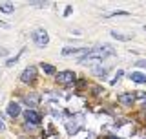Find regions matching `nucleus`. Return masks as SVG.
Masks as SVG:
<instances>
[{
	"label": "nucleus",
	"mask_w": 146,
	"mask_h": 139,
	"mask_svg": "<svg viewBox=\"0 0 146 139\" xmlns=\"http://www.w3.org/2000/svg\"><path fill=\"white\" fill-rule=\"evenodd\" d=\"M135 64H137L139 68H146V61H137Z\"/></svg>",
	"instance_id": "nucleus-18"
},
{
	"label": "nucleus",
	"mask_w": 146,
	"mask_h": 139,
	"mask_svg": "<svg viewBox=\"0 0 146 139\" xmlns=\"http://www.w3.org/2000/svg\"><path fill=\"white\" fill-rule=\"evenodd\" d=\"M84 86H86V81H82V79L77 81V88H84Z\"/></svg>",
	"instance_id": "nucleus-17"
},
{
	"label": "nucleus",
	"mask_w": 146,
	"mask_h": 139,
	"mask_svg": "<svg viewBox=\"0 0 146 139\" xmlns=\"http://www.w3.org/2000/svg\"><path fill=\"white\" fill-rule=\"evenodd\" d=\"M93 73H97L99 77H104V73H106V70H104V68H95V70H93Z\"/></svg>",
	"instance_id": "nucleus-14"
},
{
	"label": "nucleus",
	"mask_w": 146,
	"mask_h": 139,
	"mask_svg": "<svg viewBox=\"0 0 146 139\" xmlns=\"http://www.w3.org/2000/svg\"><path fill=\"white\" fill-rule=\"evenodd\" d=\"M130 79L133 82H137V84H146V75H143V73H139V72H131Z\"/></svg>",
	"instance_id": "nucleus-8"
},
{
	"label": "nucleus",
	"mask_w": 146,
	"mask_h": 139,
	"mask_svg": "<svg viewBox=\"0 0 146 139\" xmlns=\"http://www.w3.org/2000/svg\"><path fill=\"white\" fill-rule=\"evenodd\" d=\"M20 55H22V51H20V53H18V55H15V57H11V59H7V62H6V64H7V66H13V64H15V62L18 61V59H20Z\"/></svg>",
	"instance_id": "nucleus-13"
},
{
	"label": "nucleus",
	"mask_w": 146,
	"mask_h": 139,
	"mask_svg": "<svg viewBox=\"0 0 146 139\" xmlns=\"http://www.w3.org/2000/svg\"><path fill=\"white\" fill-rule=\"evenodd\" d=\"M57 81L60 82V84H73V82L77 81V75L73 72H60L57 75Z\"/></svg>",
	"instance_id": "nucleus-5"
},
{
	"label": "nucleus",
	"mask_w": 146,
	"mask_h": 139,
	"mask_svg": "<svg viewBox=\"0 0 146 139\" xmlns=\"http://www.w3.org/2000/svg\"><path fill=\"white\" fill-rule=\"evenodd\" d=\"M24 117H26V123L31 124V126H36V124H40V121H42V115L38 112H35V110H29V108L24 112Z\"/></svg>",
	"instance_id": "nucleus-4"
},
{
	"label": "nucleus",
	"mask_w": 146,
	"mask_h": 139,
	"mask_svg": "<svg viewBox=\"0 0 146 139\" xmlns=\"http://www.w3.org/2000/svg\"><path fill=\"white\" fill-rule=\"evenodd\" d=\"M102 139H117L115 136H106V137H102Z\"/></svg>",
	"instance_id": "nucleus-19"
},
{
	"label": "nucleus",
	"mask_w": 146,
	"mask_h": 139,
	"mask_svg": "<svg viewBox=\"0 0 146 139\" xmlns=\"http://www.w3.org/2000/svg\"><path fill=\"white\" fill-rule=\"evenodd\" d=\"M122 73H124V72H122V70H119V72H117V77H115V79L111 81V84H115V82L119 81V79H121V75H122Z\"/></svg>",
	"instance_id": "nucleus-15"
},
{
	"label": "nucleus",
	"mask_w": 146,
	"mask_h": 139,
	"mask_svg": "<svg viewBox=\"0 0 146 139\" xmlns=\"http://www.w3.org/2000/svg\"><path fill=\"white\" fill-rule=\"evenodd\" d=\"M20 112H22V110H20V104H18V103H9L7 104V114L11 115V117L20 115Z\"/></svg>",
	"instance_id": "nucleus-7"
},
{
	"label": "nucleus",
	"mask_w": 146,
	"mask_h": 139,
	"mask_svg": "<svg viewBox=\"0 0 146 139\" xmlns=\"http://www.w3.org/2000/svg\"><path fill=\"white\" fill-rule=\"evenodd\" d=\"M26 103H27V106H36L40 103V95L38 94H29L26 97Z\"/></svg>",
	"instance_id": "nucleus-9"
},
{
	"label": "nucleus",
	"mask_w": 146,
	"mask_h": 139,
	"mask_svg": "<svg viewBox=\"0 0 146 139\" xmlns=\"http://www.w3.org/2000/svg\"><path fill=\"white\" fill-rule=\"evenodd\" d=\"M121 15H128V11H117V13H111V17H121Z\"/></svg>",
	"instance_id": "nucleus-16"
},
{
	"label": "nucleus",
	"mask_w": 146,
	"mask_h": 139,
	"mask_svg": "<svg viewBox=\"0 0 146 139\" xmlns=\"http://www.w3.org/2000/svg\"><path fill=\"white\" fill-rule=\"evenodd\" d=\"M31 39H33V42L38 46V48H44V46H48L49 42V35L46 29H35L33 33H31Z\"/></svg>",
	"instance_id": "nucleus-2"
},
{
	"label": "nucleus",
	"mask_w": 146,
	"mask_h": 139,
	"mask_svg": "<svg viewBox=\"0 0 146 139\" xmlns=\"http://www.w3.org/2000/svg\"><path fill=\"white\" fill-rule=\"evenodd\" d=\"M111 37L117 40H130L131 35H126V33H119V31H111Z\"/></svg>",
	"instance_id": "nucleus-11"
},
{
	"label": "nucleus",
	"mask_w": 146,
	"mask_h": 139,
	"mask_svg": "<svg viewBox=\"0 0 146 139\" xmlns=\"http://www.w3.org/2000/svg\"><path fill=\"white\" fill-rule=\"evenodd\" d=\"M119 103L124 104V106H131L135 103V95L133 94H121L119 95Z\"/></svg>",
	"instance_id": "nucleus-6"
},
{
	"label": "nucleus",
	"mask_w": 146,
	"mask_h": 139,
	"mask_svg": "<svg viewBox=\"0 0 146 139\" xmlns=\"http://www.w3.org/2000/svg\"><path fill=\"white\" fill-rule=\"evenodd\" d=\"M0 27H9V26L6 24V22H0Z\"/></svg>",
	"instance_id": "nucleus-20"
},
{
	"label": "nucleus",
	"mask_w": 146,
	"mask_h": 139,
	"mask_svg": "<svg viewBox=\"0 0 146 139\" xmlns=\"http://www.w3.org/2000/svg\"><path fill=\"white\" fill-rule=\"evenodd\" d=\"M35 79H36V68L35 66H27L20 75V81L26 82V84H33Z\"/></svg>",
	"instance_id": "nucleus-3"
},
{
	"label": "nucleus",
	"mask_w": 146,
	"mask_h": 139,
	"mask_svg": "<svg viewBox=\"0 0 146 139\" xmlns=\"http://www.w3.org/2000/svg\"><path fill=\"white\" fill-rule=\"evenodd\" d=\"M115 53V49L110 48V46H95V48H90V51L84 55V57L79 59V62H88V61H104L106 57Z\"/></svg>",
	"instance_id": "nucleus-1"
},
{
	"label": "nucleus",
	"mask_w": 146,
	"mask_h": 139,
	"mask_svg": "<svg viewBox=\"0 0 146 139\" xmlns=\"http://www.w3.org/2000/svg\"><path fill=\"white\" fill-rule=\"evenodd\" d=\"M42 70H44V73H48V75H55V66H51V64H44L42 62Z\"/></svg>",
	"instance_id": "nucleus-12"
},
{
	"label": "nucleus",
	"mask_w": 146,
	"mask_h": 139,
	"mask_svg": "<svg viewBox=\"0 0 146 139\" xmlns=\"http://www.w3.org/2000/svg\"><path fill=\"white\" fill-rule=\"evenodd\" d=\"M0 11L13 13V11H15V4H13V2H0Z\"/></svg>",
	"instance_id": "nucleus-10"
},
{
	"label": "nucleus",
	"mask_w": 146,
	"mask_h": 139,
	"mask_svg": "<svg viewBox=\"0 0 146 139\" xmlns=\"http://www.w3.org/2000/svg\"><path fill=\"white\" fill-rule=\"evenodd\" d=\"M4 128H6V126H4V123L0 121V130H4Z\"/></svg>",
	"instance_id": "nucleus-21"
}]
</instances>
